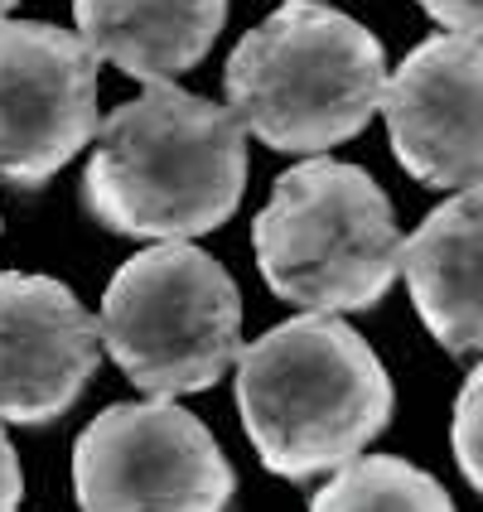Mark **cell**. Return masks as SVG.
Segmentation results:
<instances>
[{
	"label": "cell",
	"mask_w": 483,
	"mask_h": 512,
	"mask_svg": "<svg viewBox=\"0 0 483 512\" xmlns=\"http://www.w3.org/2000/svg\"><path fill=\"white\" fill-rule=\"evenodd\" d=\"M247 189L237 116L174 83L145 87L97 126L83 203L102 228L150 242H189L223 228Z\"/></svg>",
	"instance_id": "1"
},
{
	"label": "cell",
	"mask_w": 483,
	"mask_h": 512,
	"mask_svg": "<svg viewBox=\"0 0 483 512\" xmlns=\"http://www.w3.org/2000/svg\"><path fill=\"white\" fill-rule=\"evenodd\" d=\"M392 377L334 314L285 319L237 353V411L261 464L290 484L339 474L392 421Z\"/></svg>",
	"instance_id": "2"
},
{
	"label": "cell",
	"mask_w": 483,
	"mask_h": 512,
	"mask_svg": "<svg viewBox=\"0 0 483 512\" xmlns=\"http://www.w3.org/2000/svg\"><path fill=\"white\" fill-rule=\"evenodd\" d=\"M228 112L281 155L353 141L382 107L387 54L353 15L285 0L228 58Z\"/></svg>",
	"instance_id": "3"
},
{
	"label": "cell",
	"mask_w": 483,
	"mask_h": 512,
	"mask_svg": "<svg viewBox=\"0 0 483 512\" xmlns=\"http://www.w3.org/2000/svg\"><path fill=\"white\" fill-rule=\"evenodd\" d=\"M252 247L261 281L305 314L372 310L401 271L392 199L368 170L324 155L276 179Z\"/></svg>",
	"instance_id": "4"
},
{
	"label": "cell",
	"mask_w": 483,
	"mask_h": 512,
	"mask_svg": "<svg viewBox=\"0 0 483 512\" xmlns=\"http://www.w3.org/2000/svg\"><path fill=\"white\" fill-rule=\"evenodd\" d=\"M102 348L150 401L208 392L242 353V295L194 242L136 252L102 295Z\"/></svg>",
	"instance_id": "5"
},
{
	"label": "cell",
	"mask_w": 483,
	"mask_h": 512,
	"mask_svg": "<svg viewBox=\"0 0 483 512\" xmlns=\"http://www.w3.org/2000/svg\"><path fill=\"white\" fill-rule=\"evenodd\" d=\"M73 493L83 512H228L237 474L184 406L126 401L78 435Z\"/></svg>",
	"instance_id": "6"
},
{
	"label": "cell",
	"mask_w": 483,
	"mask_h": 512,
	"mask_svg": "<svg viewBox=\"0 0 483 512\" xmlns=\"http://www.w3.org/2000/svg\"><path fill=\"white\" fill-rule=\"evenodd\" d=\"M97 136V58L78 34L0 20V179L34 189Z\"/></svg>",
	"instance_id": "7"
},
{
	"label": "cell",
	"mask_w": 483,
	"mask_h": 512,
	"mask_svg": "<svg viewBox=\"0 0 483 512\" xmlns=\"http://www.w3.org/2000/svg\"><path fill=\"white\" fill-rule=\"evenodd\" d=\"M401 170L430 189L483 184V39L435 34L382 87Z\"/></svg>",
	"instance_id": "8"
},
{
	"label": "cell",
	"mask_w": 483,
	"mask_h": 512,
	"mask_svg": "<svg viewBox=\"0 0 483 512\" xmlns=\"http://www.w3.org/2000/svg\"><path fill=\"white\" fill-rule=\"evenodd\" d=\"M102 363V329L54 276L0 271V421L49 426Z\"/></svg>",
	"instance_id": "9"
},
{
	"label": "cell",
	"mask_w": 483,
	"mask_h": 512,
	"mask_svg": "<svg viewBox=\"0 0 483 512\" xmlns=\"http://www.w3.org/2000/svg\"><path fill=\"white\" fill-rule=\"evenodd\" d=\"M401 276L445 353H483V184L459 189L401 242Z\"/></svg>",
	"instance_id": "10"
},
{
	"label": "cell",
	"mask_w": 483,
	"mask_h": 512,
	"mask_svg": "<svg viewBox=\"0 0 483 512\" xmlns=\"http://www.w3.org/2000/svg\"><path fill=\"white\" fill-rule=\"evenodd\" d=\"M73 20L87 54L155 87L213 49L228 0H73Z\"/></svg>",
	"instance_id": "11"
},
{
	"label": "cell",
	"mask_w": 483,
	"mask_h": 512,
	"mask_svg": "<svg viewBox=\"0 0 483 512\" xmlns=\"http://www.w3.org/2000/svg\"><path fill=\"white\" fill-rule=\"evenodd\" d=\"M310 512H455L426 469L397 455H358L314 493Z\"/></svg>",
	"instance_id": "12"
},
{
	"label": "cell",
	"mask_w": 483,
	"mask_h": 512,
	"mask_svg": "<svg viewBox=\"0 0 483 512\" xmlns=\"http://www.w3.org/2000/svg\"><path fill=\"white\" fill-rule=\"evenodd\" d=\"M450 440H455V459H459V469H464V479L483 493V363L459 387Z\"/></svg>",
	"instance_id": "13"
},
{
	"label": "cell",
	"mask_w": 483,
	"mask_h": 512,
	"mask_svg": "<svg viewBox=\"0 0 483 512\" xmlns=\"http://www.w3.org/2000/svg\"><path fill=\"white\" fill-rule=\"evenodd\" d=\"M435 25H445L450 34L479 39L483 34V0H416Z\"/></svg>",
	"instance_id": "14"
},
{
	"label": "cell",
	"mask_w": 483,
	"mask_h": 512,
	"mask_svg": "<svg viewBox=\"0 0 483 512\" xmlns=\"http://www.w3.org/2000/svg\"><path fill=\"white\" fill-rule=\"evenodd\" d=\"M20 498H25V474H20L15 445L5 440V426H0V512H15Z\"/></svg>",
	"instance_id": "15"
},
{
	"label": "cell",
	"mask_w": 483,
	"mask_h": 512,
	"mask_svg": "<svg viewBox=\"0 0 483 512\" xmlns=\"http://www.w3.org/2000/svg\"><path fill=\"white\" fill-rule=\"evenodd\" d=\"M10 5H15V0H0V20H5V10H10Z\"/></svg>",
	"instance_id": "16"
},
{
	"label": "cell",
	"mask_w": 483,
	"mask_h": 512,
	"mask_svg": "<svg viewBox=\"0 0 483 512\" xmlns=\"http://www.w3.org/2000/svg\"><path fill=\"white\" fill-rule=\"evenodd\" d=\"M314 5H324V0H314Z\"/></svg>",
	"instance_id": "17"
}]
</instances>
